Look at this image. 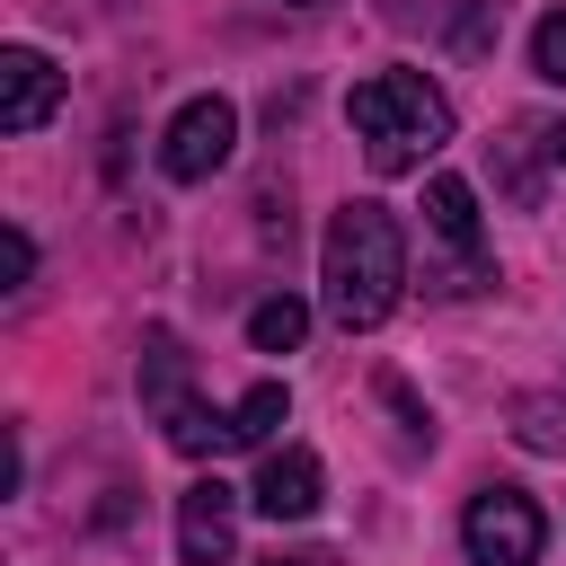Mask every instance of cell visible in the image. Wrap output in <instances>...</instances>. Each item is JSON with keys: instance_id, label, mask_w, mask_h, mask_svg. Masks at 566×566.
I'll return each mask as SVG.
<instances>
[{"instance_id": "8992f818", "label": "cell", "mask_w": 566, "mask_h": 566, "mask_svg": "<svg viewBox=\"0 0 566 566\" xmlns=\"http://www.w3.org/2000/svg\"><path fill=\"white\" fill-rule=\"evenodd\" d=\"M265 522H310L318 504H327V469H318V451H265V469H256V495H248Z\"/></svg>"}, {"instance_id": "30bf717a", "label": "cell", "mask_w": 566, "mask_h": 566, "mask_svg": "<svg viewBox=\"0 0 566 566\" xmlns=\"http://www.w3.org/2000/svg\"><path fill=\"white\" fill-rule=\"evenodd\" d=\"M495 177H504V195L531 212L539 203V124H513L504 142H495Z\"/></svg>"}, {"instance_id": "2e32d148", "label": "cell", "mask_w": 566, "mask_h": 566, "mask_svg": "<svg viewBox=\"0 0 566 566\" xmlns=\"http://www.w3.org/2000/svg\"><path fill=\"white\" fill-rule=\"evenodd\" d=\"M380 398H389V407H398V416H407V433H416V442H433V416H424V407H416V389H407V380H398V371H380Z\"/></svg>"}, {"instance_id": "e0dca14e", "label": "cell", "mask_w": 566, "mask_h": 566, "mask_svg": "<svg viewBox=\"0 0 566 566\" xmlns=\"http://www.w3.org/2000/svg\"><path fill=\"white\" fill-rule=\"evenodd\" d=\"M9 274H18V283L35 274V239H27V230H9Z\"/></svg>"}, {"instance_id": "ba28073f", "label": "cell", "mask_w": 566, "mask_h": 566, "mask_svg": "<svg viewBox=\"0 0 566 566\" xmlns=\"http://www.w3.org/2000/svg\"><path fill=\"white\" fill-rule=\"evenodd\" d=\"M142 407L168 424L177 407H195V363H186V345L168 336V327H150L142 336Z\"/></svg>"}, {"instance_id": "ac0fdd59", "label": "cell", "mask_w": 566, "mask_h": 566, "mask_svg": "<svg viewBox=\"0 0 566 566\" xmlns=\"http://www.w3.org/2000/svg\"><path fill=\"white\" fill-rule=\"evenodd\" d=\"M539 150H548V168H566V115H548V124H539Z\"/></svg>"}, {"instance_id": "5b68a950", "label": "cell", "mask_w": 566, "mask_h": 566, "mask_svg": "<svg viewBox=\"0 0 566 566\" xmlns=\"http://www.w3.org/2000/svg\"><path fill=\"white\" fill-rule=\"evenodd\" d=\"M230 539H239V495H230L221 478H195V486L177 495V557H186V566H221Z\"/></svg>"}, {"instance_id": "3957f363", "label": "cell", "mask_w": 566, "mask_h": 566, "mask_svg": "<svg viewBox=\"0 0 566 566\" xmlns=\"http://www.w3.org/2000/svg\"><path fill=\"white\" fill-rule=\"evenodd\" d=\"M460 539H469V566H539L548 513L522 486H478L469 513H460Z\"/></svg>"}, {"instance_id": "9c48e42d", "label": "cell", "mask_w": 566, "mask_h": 566, "mask_svg": "<svg viewBox=\"0 0 566 566\" xmlns=\"http://www.w3.org/2000/svg\"><path fill=\"white\" fill-rule=\"evenodd\" d=\"M424 221H433V239H442V248H460V256L478 265V195H469V177H451V168H442V177L424 186Z\"/></svg>"}, {"instance_id": "7a4b0ae2", "label": "cell", "mask_w": 566, "mask_h": 566, "mask_svg": "<svg viewBox=\"0 0 566 566\" xmlns=\"http://www.w3.org/2000/svg\"><path fill=\"white\" fill-rule=\"evenodd\" d=\"M345 115H354L363 159H371L380 177H407V168H424V159L451 142V97H442L424 71H371V80L345 97Z\"/></svg>"}, {"instance_id": "8fae6325", "label": "cell", "mask_w": 566, "mask_h": 566, "mask_svg": "<svg viewBox=\"0 0 566 566\" xmlns=\"http://www.w3.org/2000/svg\"><path fill=\"white\" fill-rule=\"evenodd\" d=\"M283 416H292V398H283V380H256V389H248V398L230 407V442H239V451H265Z\"/></svg>"}, {"instance_id": "9a60e30c", "label": "cell", "mask_w": 566, "mask_h": 566, "mask_svg": "<svg viewBox=\"0 0 566 566\" xmlns=\"http://www.w3.org/2000/svg\"><path fill=\"white\" fill-rule=\"evenodd\" d=\"M531 71H539V80H557V88H566V9H548V18H539V27H531Z\"/></svg>"}, {"instance_id": "6da1fadb", "label": "cell", "mask_w": 566, "mask_h": 566, "mask_svg": "<svg viewBox=\"0 0 566 566\" xmlns=\"http://www.w3.org/2000/svg\"><path fill=\"white\" fill-rule=\"evenodd\" d=\"M318 283H327V318L336 327H380L407 292V230L389 203H336L327 248H318Z\"/></svg>"}, {"instance_id": "4fadbf2b", "label": "cell", "mask_w": 566, "mask_h": 566, "mask_svg": "<svg viewBox=\"0 0 566 566\" xmlns=\"http://www.w3.org/2000/svg\"><path fill=\"white\" fill-rule=\"evenodd\" d=\"M513 442H522V451H566V398H557V389L513 398Z\"/></svg>"}, {"instance_id": "5bb4252c", "label": "cell", "mask_w": 566, "mask_h": 566, "mask_svg": "<svg viewBox=\"0 0 566 566\" xmlns=\"http://www.w3.org/2000/svg\"><path fill=\"white\" fill-rule=\"evenodd\" d=\"M221 442H230V416H212V407H203V398H195V407H177V416H168V451H186V460H212V451H221Z\"/></svg>"}, {"instance_id": "52a82bcc", "label": "cell", "mask_w": 566, "mask_h": 566, "mask_svg": "<svg viewBox=\"0 0 566 566\" xmlns=\"http://www.w3.org/2000/svg\"><path fill=\"white\" fill-rule=\"evenodd\" d=\"M53 106H62V71L35 44H9L0 53V133H35Z\"/></svg>"}, {"instance_id": "d6986e66", "label": "cell", "mask_w": 566, "mask_h": 566, "mask_svg": "<svg viewBox=\"0 0 566 566\" xmlns=\"http://www.w3.org/2000/svg\"><path fill=\"white\" fill-rule=\"evenodd\" d=\"M256 566H327V557H283V548H274V557H256Z\"/></svg>"}, {"instance_id": "277c9868", "label": "cell", "mask_w": 566, "mask_h": 566, "mask_svg": "<svg viewBox=\"0 0 566 566\" xmlns=\"http://www.w3.org/2000/svg\"><path fill=\"white\" fill-rule=\"evenodd\" d=\"M230 150H239V106L230 97H186L159 133V168L177 186H203L212 168H230Z\"/></svg>"}, {"instance_id": "ffe728a7", "label": "cell", "mask_w": 566, "mask_h": 566, "mask_svg": "<svg viewBox=\"0 0 566 566\" xmlns=\"http://www.w3.org/2000/svg\"><path fill=\"white\" fill-rule=\"evenodd\" d=\"M292 9H301V0H292Z\"/></svg>"}, {"instance_id": "7c38bea8", "label": "cell", "mask_w": 566, "mask_h": 566, "mask_svg": "<svg viewBox=\"0 0 566 566\" xmlns=\"http://www.w3.org/2000/svg\"><path fill=\"white\" fill-rule=\"evenodd\" d=\"M301 336H310V310H301L292 292H274V301L248 310V345H256V354H292Z\"/></svg>"}]
</instances>
